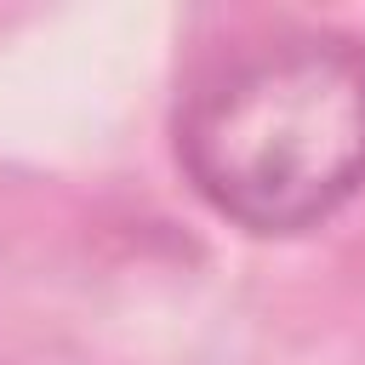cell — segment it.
Segmentation results:
<instances>
[{
    "label": "cell",
    "instance_id": "obj_1",
    "mask_svg": "<svg viewBox=\"0 0 365 365\" xmlns=\"http://www.w3.org/2000/svg\"><path fill=\"white\" fill-rule=\"evenodd\" d=\"M177 160L245 234H302L365 182V40L297 29L211 68L177 108Z\"/></svg>",
    "mask_w": 365,
    "mask_h": 365
}]
</instances>
